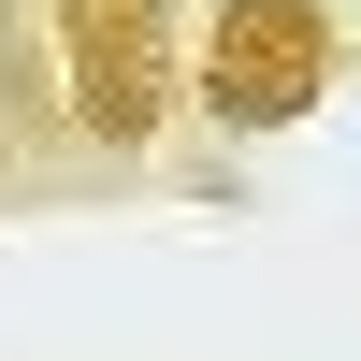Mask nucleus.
<instances>
[{
	"label": "nucleus",
	"instance_id": "1",
	"mask_svg": "<svg viewBox=\"0 0 361 361\" xmlns=\"http://www.w3.org/2000/svg\"><path fill=\"white\" fill-rule=\"evenodd\" d=\"M318 87H333V0H231L217 15V44H202L217 130H289Z\"/></svg>",
	"mask_w": 361,
	"mask_h": 361
},
{
	"label": "nucleus",
	"instance_id": "2",
	"mask_svg": "<svg viewBox=\"0 0 361 361\" xmlns=\"http://www.w3.org/2000/svg\"><path fill=\"white\" fill-rule=\"evenodd\" d=\"M73 116L145 145V116H159V29H145V0H73Z\"/></svg>",
	"mask_w": 361,
	"mask_h": 361
}]
</instances>
